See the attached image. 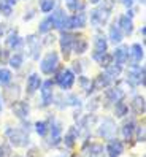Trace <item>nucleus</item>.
I'll return each mask as SVG.
<instances>
[{"label": "nucleus", "instance_id": "obj_1", "mask_svg": "<svg viewBox=\"0 0 146 157\" xmlns=\"http://www.w3.org/2000/svg\"><path fill=\"white\" fill-rule=\"evenodd\" d=\"M3 135L6 138V143L11 147H16V149H27V147L30 146V133L25 132L19 125L14 127V125L6 124L5 128H3Z\"/></svg>", "mask_w": 146, "mask_h": 157}, {"label": "nucleus", "instance_id": "obj_2", "mask_svg": "<svg viewBox=\"0 0 146 157\" xmlns=\"http://www.w3.org/2000/svg\"><path fill=\"white\" fill-rule=\"evenodd\" d=\"M124 84L130 89H138L144 87V79H146V68L143 63H133V65L124 67Z\"/></svg>", "mask_w": 146, "mask_h": 157}, {"label": "nucleus", "instance_id": "obj_3", "mask_svg": "<svg viewBox=\"0 0 146 157\" xmlns=\"http://www.w3.org/2000/svg\"><path fill=\"white\" fill-rule=\"evenodd\" d=\"M62 65V57L59 51L56 49H48L44 54H41V57L38 60V73L44 76H52L54 73L59 70V67Z\"/></svg>", "mask_w": 146, "mask_h": 157}, {"label": "nucleus", "instance_id": "obj_4", "mask_svg": "<svg viewBox=\"0 0 146 157\" xmlns=\"http://www.w3.org/2000/svg\"><path fill=\"white\" fill-rule=\"evenodd\" d=\"M52 81H54V86H57L62 92H70L76 84V75L71 71L70 67L65 65H60L59 70L52 75Z\"/></svg>", "mask_w": 146, "mask_h": 157}, {"label": "nucleus", "instance_id": "obj_5", "mask_svg": "<svg viewBox=\"0 0 146 157\" xmlns=\"http://www.w3.org/2000/svg\"><path fill=\"white\" fill-rule=\"evenodd\" d=\"M102 100L106 103V106H113L114 103L121 100H125L127 97V89L124 87V81L122 79H116L108 89L102 92Z\"/></svg>", "mask_w": 146, "mask_h": 157}, {"label": "nucleus", "instance_id": "obj_6", "mask_svg": "<svg viewBox=\"0 0 146 157\" xmlns=\"http://www.w3.org/2000/svg\"><path fill=\"white\" fill-rule=\"evenodd\" d=\"M24 49L25 54L32 62H38L41 54H43V43H41V36L38 33H29L24 36Z\"/></svg>", "mask_w": 146, "mask_h": 157}, {"label": "nucleus", "instance_id": "obj_7", "mask_svg": "<svg viewBox=\"0 0 146 157\" xmlns=\"http://www.w3.org/2000/svg\"><path fill=\"white\" fill-rule=\"evenodd\" d=\"M117 128L119 125L116 124L114 117H110V116H103V117H98L97 125H95V133L100 140H110L117 135Z\"/></svg>", "mask_w": 146, "mask_h": 157}, {"label": "nucleus", "instance_id": "obj_8", "mask_svg": "<svg viewBox=\"0 0 146 157\" xmlns=\"http://www.w3.org/2000/svg\"><path fill=\"white\" fill-rule=\"evenodd\" d=\"M113 13L102 10L100 6H94L90 11H87V25H90L94 30H103L111 21Z\"/></svg>", "mask_w": 146, "mask_h": 157}, {"label": "nucleus", "instance_id": "obj_9", "mask_svg": "<svg viewBox=\"0 0 146 157\" xmlns=\"http://www.w3.org/2000/svg\"><path fill=\"white\" fill-rule=\"evenodd\" d=\"M48 119H49V132H48V136L44 138V143L48 144V147H59L62 144L63 124L54 116H49Z\"/></svg>", "mask_w": 146, "mask_h": 157}, {"label": "nucleus", "instance_id": "obj_10", "mask_svg": "<svg viewBox=\"0 0 146 157\" xmlns=\"http://www.w3.org/2000/svg\"><path fill=\"white\" fill-rule=\"evenodd\" d=\"M110 52V43L103 30H94V38H92V52H90V59L95 63L100 60L103 54Z\"/></svg>", "mask_w": 146, "mask_h": 157}, {"label": "nucleus", "instance_id": "obj_11", "mask_svg": "<svg viewBox=\"0 0 146 157\" xmlns=\"http://www.w3.org/2000/svg\"><path fill=\"white\" fill-rule=\"evenodd\" d=\"M75 35L76 32L71 30H62L57 36V44H59V54L62 59L70 60L73 56V43H75Z\"/></svg>", "mask_w": 146, "mask_h": 157}, {"label": "nucleus", "instance_id": "obj_12", "mask_svg": "<svg viewBox=\"0 0 146 157\" xmlns=\"http://www.w3.org/2000/svg\"><path fill=\"white\" fill-rule=\"evenodd\" d=\"M54 81L51 78L43 79L41 86L38 89L40 92V101H38V108L40 109H46L49 106H52L54 103V97H56V89H54Z\"/></svg>", "mask_w": 146, "mask_h": 157}, {"label": "nucleus", "instance_id": "obj_13", "mask_svg": "<svg viewBox=\"0 0 146 157\" xmlns=\"http://www.w3.org/2000/svg\"><path fill=\"white\" fill-rule=\"evenodd\" d=\"M10 111L11 116L16 117L17 121H24V119H29L30 113H32V106H30V101L22 100V98H17L14 101L10 103Z\"/></svg>", "mask_w": 146, "mask_h": 157}, {"label": "nucleus", "instance_id": "obj_14", "mask_svg": "<svg viewBox=\"0 0 146 157\" xmlns=\"http://www.w3.org/2000/svg\"><path fill=\"white\" fill-rule=\"evenodd\" d=\"M3 40H5V48L10 49L11 52L24 49V36H21L17 29H8Z\"/></svg>", "mask_w": 146, "mask_h": 157}, {"label": "nucleus", "instance_id": "obj_15", "mask_svg": "<svg viewBox=\"0 0 146 157\" xmlns=\"http://www.w3.org/2000/svg\"><path fill=\"white\" fill-rule=\"evenodd\" d=\"M87 25V11H76L68 14V22H67V30L71 32H83Z\"/></svg>", "mask_w": 146, "mask_h": 157}, {"label": "nucleus", "instance_id": "obj_16", "mask_svg": "<svg viewBox=\"0 0 146 157\" xmlns=\"http://www.w3.org/2000/svg\"><path fill=\"white\" fill-rule=\"evenodd\" d=\"M68 11L62 6H56L49 16H51V21H52V30H57V32H62V30H67V22H68Z\"/></svg>", "mask_w": 146, "mask_h": 157}, {"label": "nucleus", "instance_id": "obj_17", "mask_svg": "<svg viewBox=\"0 0 146 157\" xmlns=\"http://www.w3.org/2000/svg\"><path fill=\"white\" fill-rule=\"evenodd\" d=\"M41 82H43V78L40 76V73L38 71H30L29 75H27L25 78V84H24V94L27 97H33L36 92H38L40 86H41Z\"/></svg>", "mask_w": 146, "mask_h": 157}, {"label": "nucleus", "instance_id": "obj_18", "mask_svg": "<svg viewBox=\"0 0 146 157\" xmlns=\"http://www.w3.org/2000/svg\"><path fill=\"white\" fill-rule=\"evenodd\" d=\"M103 146H105V152L108 157H121L125 152V143L117 136H113L110 140H106V143Z\"/></svg>", "mask_w": 146, "mask_h": 157}, {"label": "nucleus", "instance_id": "obj_19", "mask_svg": "<svg viewBox=\"0 0 146 157\" xmlns=\"http://www.w3.org/2000/svg\"><path fill=\"white\" fill-rule=\"evenodd\" d=\"M97 121H98V116L95 113H87V114H81V117L78 119V128H79V133L84 135V136H89L90 135V128H94L97 125Z\"/></svg>", "mask_w": 146, "mask_h": 157}, {"label": "nucleus", "instance_id": "obj_20", "mask_svg": "<svg viewBox=\"0 0 146 157\" xmlns=\"http://www.w3.org/2000/svg\"><path fill=\"white\" fill-rule=\"evenodd\" d=\"M79 136H81V133H79L78 125L73 124V125H70L67 130H65V133H63V136H62V144L65 146V149L73 151V149H75V147L78 146Z\"/></svg>", "mask_w": 146, "mask_h": 157}, {"label": "nucleus", "instance_id": "obj_21", "mask_svg": "<svg viewBox=\"0 0 146 157\" xmlns=\"http://www.w3.org/2000/svg\"><path fill=\"white\" fill-rule=\"evenodd\" d=\"M111 57H113V62L121 63V65H124V67H127V65H133L132 60H130L129 46L124 44V43L114 46V49L111 51Z\"/></svg>", "mask_w": 146, "mask_h": 157}, {"label": "nucleus", "instance_id": "obj_22", "mask_svg": "<svg viewBox=\"0 0 146 157\" xmlns=\"http://www.w3.org/2000/svg\"><path fill=\"white\" fill-rule=\"evenodd\" d=\"M138 125L136 119L133 117H125L122 124L119 125L117 130L121 132V136H122V141L124 143H129V141H133V135H135V128Z\"/></svg>", "mask_w": 146, "mask_h": 157}, {"label": "nucleus", "instance_id": "obj_23", "mask_svg": "<svg viewBox=\"0 0 146 157\" xmlns=\"http://www.w3.org/2000/svg\"><path fill=\"white\" fill-rule=\"evenodd\" d=\"M90 48V43H89V38L83 33V32H76L75 35V43H73V54L76 57H83L87 54Z\"/></svg>", "mask_w": 146, "mask_h": 157}, {"label": "nucleus", "instance_id": "obj_24", "mask_svg": "<svg viewBox=\"0 0 146 157\" xmlns=\"http://www.w3.org/2000/svg\"><path fill=\"white\" fill-rule=\"evenodd\" d=\"M129 108H130V113L136 117H143L146 113V98L143 94H133L130 101H129Z\"/></svg>", "mask_w": 146, "mask_h": 157}, {"label": "nucleus", "instance_id": "obj_25", "mask_svg": "<svg viewBox=\"0 0 146 157\" xmlns=\"http://www.w3.org/2000/svg\"><path fill=\"white\" fill-rule=\"evenodd\" d=\"M106 27H108V29H106V33H105V35H106V38H108V43H110V44L117 46V44L124 43L125 36H124V33L121 32V29H119V27H117L116 21L110 22Z\"/></svg>", "mask_w": 146, "mask_h": 157}, {"label": "nucleus", "instance_id": "obj_26", "mask_svg": "<svg viewBox=\"0 0 146 157\" xmlns=\"http://www.w3.org/2000/svg\"><path fill=\"white\" fill-rule=\"evenodd\" d=\"M113 79L110 78L105 71H100L92 78V87H94V92H103L105 89H108L110 86L113 84Z\"/></svg>", "mask_w": 146, "mask_h": 157}, {"label": "nucleus", "instance_id": "obj_27", "mask_svg": "<svg viewBox=\"0 0 146 157\" xmlns=\"http://www.w3.org/2000/svg\"><path fill=\"white\" fill-rule=\"evenodd\" d=\"M114 21H116L117 27L121 29V32L124 33V36H130V35H133V32H135V22H133L132 17L125 16V14H119Z\"/></svg>", "mask_w": 146, "mask_h": 157}, {"label": "nucleus", "instance_id": "obj_28", "mask_svg": "<svg viewBox=\"0 0 146 157\" xmlns=\"http://www.w3.org/2000/svg\"><path fill=\"white\" fill-rule=\"evenodd\" d=\"M21 94H22L21 86L17 84V82H13V81H11L8 86H5L3 94H2V98H3V101L11 103V101H14V100H17V98H21Z\"/></svg>", "mask_w": 146, "mask_h": 157}, {"label": "nucleus", "instance_id": "obj_29", "mask_svg": "<svg viewBox=\"0 0 146 157\" xmlns=\"http://www.w3.org/2000/svg\"><path fill=\"white\" fill-rule=\"evenodd\" d=\"M129 52H130V60L132 63H143L144 60V44L140 41H135L129 46Z\"/></svg>", "mask_w": 146, "mask_h": 157}, {"label": "nucleus", "instance_id": "obj_30", "mask_svg": "<svg viewBox=\"0 0 146 157\" xmlns=\"http://www.w3.org/2000/svg\"><path fill=\"white\" fill-rule=\"evenodd\" d=\"M24 63H25V56H24V52L14 51V52L10 54V59H8L6 65H8V68H11L13 71H19V70L24 67Z\"/></svg>", "mask_w": 146, "mask_h": 157}, {"label": "nucleus", "instance_id": "obj_31", "mask_svg": "<svg viewBox=\"0 0 146 157\" xmlns=\"http://www.w3.org/2000/svg\"><path fill=\"white\" fill-rule=\"evenodd\" d=\"M75 82H78V87L83 90L87 97H90V95L95 94L94 87H92V78H90V76H86L84 73H83V75H78Z\"/></svg>", "mask_w": 146, "mask_h": 157}, {"label": "nucleus", "instance_id": "obj_32", "mask_svg": "<svg viewBox=\"0 0 146 157\" xmlns=\"http://www.w3.org/2000/svg\"><path fill=\"white\" fill-rule=\"evenodd\" d=\"M32 130L38 135L40 138H46L48 132H49V119H38L32 124Z\"/></svg>", "mask_w": 146, "mask_h": 157}, {"label": "nucleus", "instance_id": "obj_33", "mask_svg": "<svg viewBox=\"0 0 146 157\" xmlns=\"http://www.w3.org/2000/svg\"><path fill=\"white\" fill-rule=\"evenodd\" d=\"M113 114L116 119H125L129 117L130 114V108H129V103H127L125 100H121L117 101V103L113 105Z\"/></svg>", "mask_w": 146, "mask_h": 157}, {"label": "nucleus", "instance_id": "obj_34", "mask_svg": "<svg viewBox=\"0 0 146 157\" xmlns=\"http://www.w3.org/2000/svg\"><path fill=\"white\" fill-rule=\"evenodd\" d=\"M86 157H106V152H105V146L103 143L100 141H90L87 151L84 154Z\"/></svg>", "mask_w": 146, "mask_h": 157}, {"label": "nucleus", "instance_id": "obj_35", "mask_svg": "<svg viewBox=\"0 0 146 157\" xmlns=\"http://www.w3.org/2000/svg\"><path fill=\"white\" fill-rule=\"evenodd\" d=\"M103 71L106 73V75L111 78L113 81L116 79H121L122 78V73H124V65H121V63H116V62H111L108 67L103 68Z\"/></svg>", "mask_w": 146, "mask_h": 157}, {"label": "nucleus", "instance_id": "obj_36", "mask_svg": "<svg viewBox=\"0 0 146 157\" xmlns=\"http://www.w3.org/2000/svg\"><path fill=\"white\" fill-rule=\"evenodd\" d=\"M63 6L68 13H76V11H86V0H62Z\"/></svg>", "mask_w": 146, "mask_h": 157}, {"label": "nucleus", "instance_id": "obj_37", "mask_svg": "<svg viewBox=\"0 0 146 157\" xmlns=\"http://www.w3.org/2000/svg\"><path fill=\"white\" fill-rule=\"evenodd\" d=\"M17 2L19 0H0V14L3 17H11Z\"/></svg>", "mask_w": 146, "mask_h": 157}, {"label": "nucleus", "instance_id": "obj_38", "mask_svg": "<svg viewBox=\"0 0 146 157\" xmlns=\"http://www.w3.org/2000/svg\"><path fill=\"white\" fill-rule=\"evenodd\" d=\"M49 32H52V21H51V16L46 14L38 22V25H36V33H38L40 36H43V35H46Z\"/></svg>", "mask_w": 146, "mask_h": 157}, {"label": "nucleus", "instance_id": "obj_39", "mask_svg": "<svg viewBox=\"0 0 146 157\" xmlns=\"http://www.w3.org/2000/svg\"><path fill=\"white\" fill-rule=\"evenodd\" d=\"M65 101H67V106H71L73 109H83V106H84L83 98L78 94H73V92H67Z\"/></svg>", "mask_w": 146, "mask_h": 157}, {"label": "nucleus", "instance_id": "obj_40", "mask_svg": "<svg viewBox=\"0 0 146 157\" xmlns=\"http://www.w3.org/2000/svg\"><path fill=\"white\" fill-rule=\"evenodd\" d=\"M57 6V0H38V11L41 14H51Z\"/></svg>", "mask_w": 146, "mask_h": 157}, {"label": "nucleus", "instance_id": "obj_41", "mask_svg": "<svg viewBox=\"0 0 146 157\" xmlns=\"http://www.w3.org/2000/svg\"><path fill=\"white\" fill-rule=\"evenodd\" d=\"M13 75H14V71L11 68H8V67H2L0 65V87H5L8 86L10 82L13 81Z\"/></svg>", "mask_w": 146, "mask_h": 157}, {"label": "nucleus", "instance_id": "obj_42", "mask_svg": "<svg viewBox=\"0 0 146 157\" xmlns=\"http://www.w3.org/2000/svg\"><path fill=\"white\" fill-rule=\"evenodd\" d=\"M100 106H102V97H100V95H90L89 101L84 103L83 108L87 109V113H95Z\"/></svg>", "mask_w": 146, "mask_h": 157}, {"label": "nucleus", "instance_id": "obj_43", "mask_svg": "<svg viewBox=\"0 0 146 157\" xmlns=\"http://www.w3.org/2000/svg\"><path fill=\"white\" fill-rule=\"evenodd\" d=\"M70 68H71V71L75 73L76 76H78V75H83V73H84V65H83V60H81L79 57L73 59V60L70 62Z\"/></svg>", "mask_w": 146, "mask_h": 157}, {"label": "nucleus", "instance_id": "obj_44", "mask_svg": "<svg viewBox=\"0 0 146 157\" xmlns=\"http://www.w3.org/2000/svg\"><path fill=\"white\" fill-rule=\"evenodd\" d=\"M146 133H144V124H138L136 125V128H135V135H133V141L135 143H144L146 140Z\"/></svg>", "mask_w": 146, "mask_h": 157}, {"label": "nucleus", "instance_id": "obj_45", "mask_svg": "<svg viewBox=\"0 0 146 157\" xmlns=\"http://www.w3.org/2000/svg\"><path fill=\"white\" fill-rule=\"evenodd\" d=\"M97 6H100L102 10L105 11H110V13H113L114 11V8H116V0H102Z\"/></svg>", "mask_w": 146, "mask_h": 157}, {"label": "nucleus", "instance_id": "obj_46", "mask_svg": "<svg viewBox=\"0 0 146 157\" xmlns=\"http://www.w3.org/2000/svg\"><path fill=\"white\" fill-rule=\"evenodd\" d=\"M113 62V57H111V52H106V54H103L102 57H100V60L97 62V65L100 67V68H105V67H108L110 63Z\"/></svg>", "mask_w": 146, "mask_h": 157}, {"label": "nucleus", "instance_id": "obj_47", "mask_svg": "<svg viewBox=\"0 0 146 157\" xmlns=\"http://www.w3.org/2000/svg\"><path fill=\"white\" fill-rule=\"evenodd\" d=\"M36 11H38V10H36V8H33V6H30V8H27V10L24 11V16H22V21H24V22H30V21L33 19V17L36 16Z\"/></svg>", "mask_w": 146, "mask_h": 157}, {"label": "nucleus", "instance_id": "obj_48", "mask_svg": "<svg viewBox=\"0 0 146 157\" xmlns=\"http://www.w3.org/2000/svg\"><path fill=\"white\" fill-rule=\"evenodd\" d=\"M10 54H11V51L10 49H6V48H2L0 49V65H6V62H8V59H10Z\"/></svg>", "mask_w": 146, "mask_h": 157}, {"label": "nucleus", "instance_id": "obj_49", "mask_svg": "<svg viewBox=\"0 0 146 157\" xmlns=\"http://www.w3.org/2000/svg\"><path fill=\"white\" fill-rule=\"evenodd\" d=\"M11 151H13V147L8 143H2V144H0V157H10Z\"/></svg>", "mask_w": 146, "mask_h": 157}, {"label": "nucleus", "instance_id": "obj_50", "mask_svg": "<svg viewBox=\"0 0 146 157\" xmlns=\"http://www.w3.org/2000/svg\"><path fill=\"white\" fill-rule=\"evenodd\" d=\"M125 16H129V17H132V19H135V16H136V11H135V8L132 6V8H125V13H124Z\"/></svg>", "mask_w": 146, "mask_h": 157}, {"label": "nucleus", "instance_id": "obj_51", "mask_svg": "<svg viewBox=\"0 0 146 157\" xmlns=\"http://www.w3.org/2000/svg\"><path fill=\"white\" fill-rule=\"evenodd\" d=\"M8 24H5V22H0V38H3L5 36V33H6V30H8V27H6Z\"/></svg>", "mask_w": 146, "mask_h": 157}, {"label": "nucleus", "instance_id": "obj_52", "mask_svg": "<svg viewBox=\"0 0 146 157\" xmlns=\"http://www.w3.org/2000/svg\"><path fill=\"white\" fill-rule=\"evenodd\" d=\"M138 33L141 35V38H146V25L143 24L141 27H140V29H138Z\"/></svg>", "mask_w": 146, "mask_h": 157}, {"label": "nucleus", "instance_id": "obj_53", "mask_svg": "<svg viewBox=\"0 0 146 157\" xmlns=\"http://www.w3.org/2000/svg\"><path fill=\"white\" fill-rule=\"evenodd\" d=\"M100 2H102V0H86V3L90 5V6H97Z\"/></svg>", "mask_w": 146, "mask_h": 157}, {"label": "nucleus", "instance_id": "obj_54", "mask_svg": "<svg viewBox=\"0 0 146 157\" xmlns=\"http://www.w3.org/2000/svg\"><path fill=\"white\" fill-rule=\"evenodd\" d=\"M3 113V98H2V94H0V116Z\"/></svg>", "mask_w": 146, "mask_h": 157}, {"label": "nucleus", "instance_id": "obj_55", "mask_svg": "<svg viewBox=\"0 0 146 157\" xmlns=\"http://www.w3.org/2000/svg\"><path fill=\"white\" fill-rule=\"evenodd\" d=\"M13 157H21V155H13Z\"/></svg>", "mask_w": 146, "mask_h": 157}, {"label": "nucleus", "instance_id": "obj_56", "mask_svg": "<svg viewBox=\"0 0 146 157\" xmlns=\"http://www.w3.org/2000/svg\"><path fill=\"white\" fill-rule=\"evenodd\" d=\"M0 49H2V44H0Z\"/></svg>", "mask_w": 146, "mask_h": 157}, {"label": "nucleus", "instance_id": "obj_57", "mask_svg": "<svg viewBox=\"0 0 146 157\" xmlns=\"http://www.w3.org/2000/svg\"><path fill=\"white\" fill-rule=\"evenodd\" d=\"M22 2H27V0H22Z\"/></svg>", "mask_w": 146, "mask_h": 157}, {"label": "nucleus", "instance_id": "obj_58", "mask_svg": "<svg viewBox=\"0 0 146 157\" xmlns=\"http://www.w3.org/2000/svg\"><path fill=\"white\" fill-rule=\"evenodd\" d=\"M0 17H2V14H0Z\"/></svg>", "mask_w": 146, "mask_h": 157}]
</instances>
